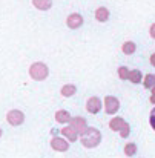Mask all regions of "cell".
<instances>
[{
	"label": "cell",
	"instance_id": "9c48e42d",
	"mask_svg": "<svg viewBox=\"0 0 155 158\" xmlns=\"http://www.w3.org/2000/svg\"><path fill=\"white\" fill-rule=\"evenodd\" d=\"M66 25H68L69 29H77V28H80V26L83 25V17H82V14H77V12L69 14L68 19H66Z\"/></svg>",
	"mask_w": 155,
	"mask_h": 158
},
{
	"label": "cell",
	"instance_id": "603a6c76",
	"mask_svg": "<svg viewBox=\"0 0 155 158\" xmlns=\"http://www.w3.org/2000/svg\"><path fill=\"white\" fill-rule=\"evenodd\" d=\"M149 61H151V64H152V66H154V68H155V52L152 54V55H151V58H149Z\"/></svg>",
	"mask_w": 155,
	"mask_h": 158
},
{
	"label": "cell",
	"instance_id": "7a4b0ae2",
	"mask_svg": "<svg viewBox=\"0 0 155 158\" xmlns=\"http://www.w3.org/2000/svg\"><path fill=\"white\" fill-rule=\"evenodd\" d=\"M49 75V68L43 61H36L29 66V77L36 81H43Z\"/></svg>",
	"mask_w": 155,
	"mask_h": 158
},
{
	"label": "cell",
	"instance_id": "2e32d148",
	"mask_svg": "<svg viewBox=\"0 0 155 158\" xmlns=\"http://www.w3.org/2000/svg\"><path fill=\"white\" fill-rule=\"evenodd\" d=\"M123 152H124L126 157H134L138 152V148H137L135 143H126L124 148H123Z\"/></svg>",
	"mask_w": 155,
	"mask_h": 158
},
{
	"label": "cell",
	"instance_id": "e0dca14e",
	"mask_svg": "<svg viewBox=\"0 0 155 158\" xmlns=\"http://www.w3.org/2000/svg\"><path fill=\"white\" fill-rule=\"evenodd\" d=\"M121 51H123V54H126V55H132V54L137 51V45L134 42H124L123 46H121Z\"/></svg>",
	"mask_w": 155,
	"mask_h": 158
},
{
	"label": "cell",
	"instance_id": "d6986e66",
	"mask_svg": "<svg viewBox=\"0 0 155 158\" xmlns=\"http://www.w3.org/2000/svg\"><path fill=\"white\" fill-rule=\"evenodd\" d=\"M117 74H118V78H120V80H129L131 71H129V68H126V66H120V68L117 69Z\"/></svg>",
	"mask_w": 155,
	"mask_h": 158
},
{
	"label": "cell",
	"instance_id": "4fadbf2b",
	"mask_svg": "<svg viewBox=\"0 0 155 158\" xmlns=\"http://www.w3.org/2000/svg\"><path fill=\"white\" fill-rule=\"evenodd\" d=\"M143 78H145V75L141 74V71H140V69H132V71H131V74H129V81H131V83H134V85L141 83V81H143Z\"/></svg>",
	"mask_w": 155,
	"mask_h": 158
},
{
	"label": "cell",
	"instance_id": "44dd1931",
	"mask_svg": "<svg viewBox=\"0 0 155 158\" xmlns=\"http://www.w3.org/2000/svg\"><path fill=\"white\" fill-rule=\"evenodd\" d=\"M149 124H151V127L155 131V107L151 110V115H149Z\"/></svg>",
	"mask_w": 155,
	"mask_h": 158
},
{
	"label": "cell",
	"instance_id": "cb8c5ba5",
	"mask_svg": "<svg viewBox=\"0 0 155 158\" xmlns=\"http://www.w3.org/2000/svg\"><path fill=\"white\" fill-rule=\"evenodd\" d=\"M51 134H52V137H58L60 131H57V129H52V131H51Z\"/></svg>",
	"mask_w": 155,
	"mask_h": 158
},
{
	"label": "cell",
	"instance_id": "3957f363",
	"mask_svg": "<svg viewBox=\"0 0 155 158\" xmlns=\"http://www.w3.org/2000/svg\"><path fill=\"white\" fill-rule=\"evenodd\" d=\"M6 121L8 124L17 127V126H22L25 123V114L19 109H11L8 114H6Z\"/></svg>",
	"mask_w": 155,
	"mask_h": 158
},
{
	"label": "cell",
	"instance_id": "8992f818",
	"mask_svg": "<svg viewBox=\"0 0 155 158\" xmlns=\"http://www.w3.org/2000/svg\"><path fill=\"white\" fill-rule=\"evenodd\" d=\"M102 107H103L102 98H98V97H89V98H88V102H86V110H88L89 114L97 115V114L102 110Z\"/></svg>",
	"mask_w": 155,
	"mask_h": 158
},
{
	"label": "cell",
	"instance_id": "ba28073f",
	"mask_svg": "<svg viewBox=\"0 0 155 158\" xmlns=\"http://www.w3.org/2000/svg\"><path fill=\"white\" fill-rule=\"evenodd\" d=\"M60 134H61V137H63V138H66L69 143H75V141L80 138L78 132H77L71 124H66L65 127H61V129H60Z\"/></svg>",
	"mask_w": 155,
	"mask_h": 158
},
{
	"label": "cell",
	"instance_id": "5b68a950",
	"mask_svg": "<svg viewBox=\"0 0 155 158\" xmlns=\"http://www.w3.org/2000/svg\"><path fill=\"white\" fill-rule=\"evenodd\" d=\"M51 148L55 152H66V151H69L71 143L66 138H63V137H52Z\"/></svg>",
	"mask_w": 155,
	"mask_h": 158
},
{
	"label": "cell",
	"instance_id": "277c9868",
	"mask_svg": "<svg viewBox=\"0 0 155 158\" xmlns=\"http://www.w3.org/2000/svg\"><path fill=\"white\" fill-rule=\"evenodd\" d=\"M120 109V100L114 95H106L104 97V112L107 115H114L117 114Z\"/></svg>",
	"mask_w": 155,
	"mask_h": 158
},
{
	"label": "cell",
	"instance_id": "ac0fdd59",
	"mask_svg": "<svg viewBox=\"0 0 155 158\" xmlns=\"http://www.w3.org/2000/svg\"><path fill=\"white\" fill-rule=\"evenodd\" d=\"M143 86L146 89H152L155 86V75L154 74H146L145 78H143Z\"/></svg>",
	"mask_w": 155,
	"mask_h": 158
},
{
	"label": "cell",
	"instance_id": "7402d4cb",
	"mask_svg": "<svg viewBox=\"0 0 155 158\" xmlns=\"http://www.w3.org/2000/svg\"><path fill=\"white\" fill-rule=\"evenodd\" d=\"M149 34H151V37L155 40V23L151 25V28H149Z\"/></svg>",
	"mask_w": 155,
	"mask_h": 158
},
{
	"label": "cell",
	"instance_id": "9a60e30c",
	"mask_svg": "<svg viewBox=\"0 0 155 158\" xmlns=\"http://www.w3.org/2000/svg\"><path fill=\"white\" fill-rule=\"evenodd\" d=\"M32 5L40 11H48L52 6V0H32Z\"/></svg>",
	"mask_w": 155,
	"mask_h": 158
},
{
	"label": "cell",
	"instance_id": "5bb4252c",
	"mask_svg": "<svg viewBox=\"0 0 155 158\" xmlns=\"http://www.w3.org/2000/svg\"><path fill=\"white\" fill-rule=\"evenodd\" d=\"M95 19H97L98 22H102V23L107 22V20H109V9L104 8V6L98 8V9L95 11Z\"/></svg>",
	"mask_w": 155,
	"mask_h": 158
},
{
	"label": "cell",
	"instance_id": "7c38bea8",
	"mask_svg": "<svg viewBox=\"0 0 155 158\" xmlns=\"http://www.w3.org/2000/svg\"><path fill=\"white\" fill-rule=\"evenodd\" d=\"M75 92H77V86H75V85H72V83L63 85V86H61V89H60V94H61L63 97H66V98H69V97L75 95Z\"/></svg>",
	"mask_w": 155,
	"mask_h": 158
},
{
	"label": "cell",
	"instance_id": "4316f807",
	"mask_svg": "<svg viewBox=\"0 0 155 158\" xmlns=\"http://www.w3.org/2000/svg\"><path fill=\"white\" fill-rule=\"evenodd\" d=\"M2 135H3V131H2V129H0V138H2Z\"/></svg>",
	"mask_w": 155,
	"mask_h": 158
},
{
	"label": "cell",
	"instance_id": "30bf717a",
	"mask_svg": "<svg viewBox=\"0 0 155 158\" xmlns=\"http://www.w3.org/2000/svg\"><path fill=\"white\" fill-rule=\"evenodd\" d=\"M126 124H128V121H126L123 117H114V118L109 121V129L114 131V132H120Z\"/></svg>",
	"mask_w": 155,
	"mask_h": 158
},
{
	"label": "cell",
	"instance_id": "6da1fadb",
	"mask_svg": "<svg viewBox=\"0 0 155 158\" xmlns=\"http://www.w3.org/2000/svg\"><path fill=\"white\" fill-rule=\"evenodd\" d=\"M80 143L86 149H95L102 143V132L97 127H88L80 135Z\"/></svg>",
	"mask_w": 155,
	"mask_h": 158
},
{
	"label": "cell",
	"instance_id": "8fae6325",
	"mask_svg": "<svg viewBox=\"0 0 155 158\" xmlns=\"http://www.w3.org/2000/svg\"><path fill=\"white\" fill-rule=\"evenodd\" d=\"M71 118H72V115H71L66 109H58V110L55 112V121L60 123V124H69Z\"/></svg>",
	"mask_w": 155,
	"mask_h": 158
},
{
	"label": "cell",
	"instance_id": "52a82bcc",
	"mask_svg": "<svg viewBox=\"0 0 155 158\" xmlns=\"http://www.w3.org/2000/svg\"><path fill=\"white\" fill-rule=\"evenodd\" d=\"M69 124L78 132V135H82L89 126H88V121H86V118L85 117H80V115H77V117H72L71 118V121H69Z\"/></svg>",
	"mask_w": 155,
	"mask_h": 158
},
{
	"label": "cell",
	"instance_id": "ffe728a7",
	"mask_svg": "<svg viewBox=\"0 0 155 158\" xmlns=\"http://www.w3.org/2000/svg\"><path fill=\"white\" fill-rule=\"evenodd\" d=\"M129 134H131V126H129V123H128V124H126L120 132H118V135H120L121 138H128V137H129Z\"/></svg>",
	"mask_w": 155,
	"mask_h": 158
},
{
	"label": "cell",
	"instance_id": "d4e9b609",
	"mask_svg": "<svg viewBox=\"0 0 155 158\" xmlns=\"http://www.w3.org/2000/svg\"><path fill=\"white\" fill-rule=\"evenodd\" d=\"M149 102H151L152 105H155V95H151V98H149Z\"/></svg>",
	"mask_w": 155,
	"mask_h": 158
},
{
	"label": "cell",
	"instance_id": "484cf974",
	"mask_svg": "<svg viewBox=\"0 0 155 158\" xmlns=\"http://www.w3.org/2000/svg\"><path fill=\"white\" fill-rule=\"evenodd\" d=\"M151 92H152V95H155V86L152 88V89H151Z\"/></svg>",
	"mask_w": 155,
	"mask_h": 158
}]
</instances>
